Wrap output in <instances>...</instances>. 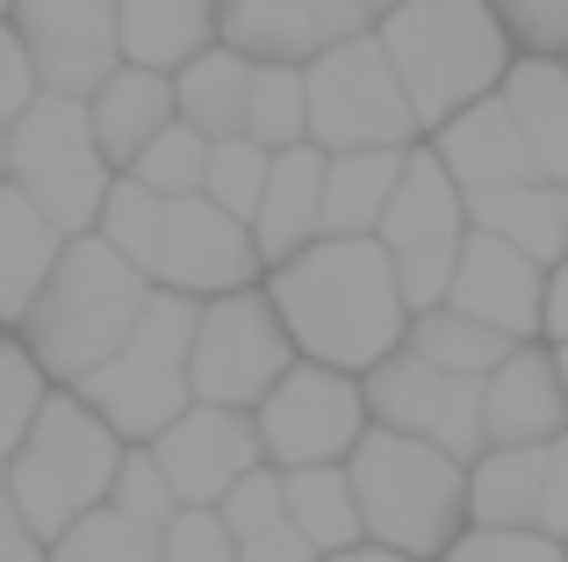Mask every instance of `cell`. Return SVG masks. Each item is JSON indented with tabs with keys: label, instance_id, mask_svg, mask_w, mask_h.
<instances>
[{
	"label": "cell",
	"instance_id": "obj_1",
	"mask_svg": "<svg viewBox=\"0 0 568 562\" xmlns=\"http://www.w3.org/2000/svg\"><path fill=\"white\" fill-rule=\"evenodd\" d=\"M274 295L281 324L295 332V347L310 361H332V368H353L367 375L375 361L410 339V303H403V281H396V245L382 231H324L310 239L303 253L274 260Z\"/></svg>",
	"mask_w": 568,
	"mask_h": 562
},
{
	"label": "cell",
	"instance_id": "obj_2",
	"mask_svg": "<svg viewBox=\"0 0 568 562\" xmlns=\"http://www.w3.org/2000/svg\"><path fill=\"white\" fill-rule=\"evenodd\" d=\"M382 43L425 130L454 123L511 72V22L497 14V0H403L382 14Z\"/></svg>",
	"mask_w": 568,
	"mask_h": 562
},
{
	"label": "cell",
	"instance_id": "obj_3",
	"mask_svg": "<svg viewBox=\"0 0 568 562\" xmlns=\"http://www.w3.org/2000/svg\"><path fill=\"white\" fill-rule=\"evenodd\" d=\"M144 295H152V274H144L123 245H109L101 231H80V239L65 245V260H58L51 289H43L37 310L22 318L29 353L80 390V382L94 375L101 361H115L123 339L138 332Z\"/></svg>",
	"mask_w": 568,
	"mask_h": 562
},
{
	"label": "cell",
	"instance_id": "obj_4",
	"mask_svg": "<svg viewBox=\"0 0 568 562\" xmlns=\"http://www.w3.org/2000/svg\"><path fill=\"white\" fill-rule=\"evenodd\" d=\"M346 469H353V491H361L367 541H382V549L425 562L468 534V462H454L439 440L375 425Z\"/></svg>",
	"mask_w": 568,
	"mask_h": 562
},
{
	"label": "cell",
	"instance_id": "obj_5",
	"mask_svg": "<svg viewBox=\"0 0 568 562\" xmlns=\"http://www.w3.org/2000/svg\"><path fill=\"white\" fill-rule=\"evenodd\" d=\"M115 469H123V433L80 390L43 397L29 440L8 454V498L29 512L43 541H58L72 520H87L94 505L115 498Z\"/></svg>",
	"mask_w": 568,
	"mask_h": 562
},
{
	"label": "cell",
	"instance_id": "obj_6",
	"mask_svg": "<svg viewBox=\"0 0 568 562\" xmlns=\"http://www.w3.org/2000/svg\"><path fill=\"white\" fill-rule=\"evenodd\" d=\"M194 324H202V303H194L187 289H166V281H159V289L144 295L138 332L123 339V353L101 361L94 375L80 382V397L123 440H159L194 404Z\"/></svg>",
	"mask_w": 568,
	"mask_h": 562
},
{
	"label": "cell",
	"instance_id": "obj_7",
	"mask_svg": "<svg viewBox=\"0 0 568 562\" xmlns=\"http://www.w3.org/2000/svg\"><path fill=\"white\" fill-rule=\"evenodd\" d=\"M8 181L37 202L43 217L80 239L101 224V202L115 188V159L94 138V109L80 94H51L43 87L22 116L8 123Z\"/></svg>",
	"mask_w": 568,
	"mask_h": 562
},
{
	"label": "cell",
	"instance_id": "obj_8",
	"mask_svg": "<svg viewBox=\"0 0 568 562\" xmlns=\"http://www.w3.org/2000/svg\"><path fill=\"white\" fill-rule=\"evenodd\" d=\"M417 130L425 123H417V109H410V87H403L382 29L324 43V51L310 58V138H317L324 152L410 144Z\"/></svg>",
	"mask_w": 568,
	"mask_h": 562
},
{
	"label": "cell",
	"instance_id": "obj_9",
	"mask_svg": "<svg viewBox=\"0 0 568 562\" xmlns=\"http://www.w3.org/2000/svg\"><path fill=\"white\" fill-rule=\"evenodd\" d=\"M295 332L281 324L274 295H209L202 324H194V397L202 404H231V411H260L274 397V382L295 368Z\"/></svg>",
	"mask_w": 568,
	"mask_h": 562
},
{
	"label": "cell",
	"instance_id": "obj_10",
	"mask_svg": "<svg viewBox=\"0 0 568 562\" xmlns=\"http://www.w3.org/2000/svg\"><path fill=\"white\" fill-rule=\"evenodd\" d=\"M367 411H375V425L439 440L468 469L489 454V375H454L417 347H396L388 361L367 368Z\"/></svg>",
	"mask_w": 568,
	"mask_h": 562
},
{
	"label": "cell",
	"instance_id": "obj_11",
	"mask_svg": "<svg viewBox=\"0 0 568 562\" xmlns=\"http://www.w3.org/2000/svg\"><path fill=\"white\" fill-rule=\"evenodd\" d=\"M367 382H353V368L303 361L274 382V397L260 404V440L266 462L310 469V462H353V448L367 440Z\"/></svg>",
	"mask_w": 568,
	"mask_h": 562
},
{
	"label": "cell",
	"instance_id": "obj_12",
	"mask_svg": "<svg viewBox=\"0 0 568 562\" xmlns=\"http://www.w3.org/2000/svg\"><path fill=\"white\" fill-rule=\"evenodd\" d=\"M8 22L22 29L29 58H37V80L51 94L94 101L101 80L123 66V14H115V0H14Z\"/></svg>",
	"mask_w": 568,
	"mask_h": 562
},
{
	"label": "cell",
	"instance_id": "obj_13",
	"mask_svg": "<svg viewBox=\"0 0 568 562\" xmlns=\"http://www.w3.org/2000/svg\"><path fill=\"white\" fill-rule=\"evenodd\" d=\"M266 268L260 239L245 217H231L209 188L166 202V245H159V281L187 295H231L252 289V274Z\"/></svg>",
	"mask_w": 568,
	"mask_h": 562
},
{
	"label": "cell",
	"instance_id": "obj_14",
	"mask_svg": "<svg viewBox=\"0 0 568 562\" xmlns=\"http://www.w3.org/2000/svg\"><path fill=\"white\" fill-rule=\"evenodd\" d=\"M152 454L166 462L173 491H181L187 505H223V498L266 462V440H260V419H252V411L202 404V397H194L181 419L152 440Z\"/></svg>",
	"mask_w": 568,
	"mask_h": 562
},
{
	"label": "cell",
	"instance_id": "obj_15",
	"mask_svg": "<svg viewBox=\"0 0 568 562\" xmlns=\"http://www.w3.org/2000/svg\"><path fill=\"white\" fill-rule=\"evenodd\" d=\"M446 303L511 332V339H532V332H547V260H532L526 245L475 224L460 239V268H454V295Z\"/></svg>",
	"mask_w": 568,
	"mask_h": 562
},
{
	"label": "cell",
	"instance_id": "obj_16",
	"mask_svg": "<svg viewBox=\"0 0 568 562\" xmlns=\"http://www.w3.org/2000/svg\"><path fill=\"white\" fill-rule=\"evenodd\" d=\"M439 159L454 167V181L468 195L475 188H504V181H540V152L526 144V123L504 101V87L468 101L454 123H439Z\"/></svg>",
	"mask_w": 568,
	"mask_h": 562
},
{
	"label": "cell",
	"instance_id": "obj_17",
	"mask_svg": "<svg viewBox=\"0 0 568 562\" xmlns=\"http://www.w3.org/2000/svg\"><path fill=\"white\" fill-rule=\"evenodd\" d=\"M568 425V382H561V353L526 347L489 375V448H547Z\"/></svg>",
	"mask_w": 568,
	"mask_h": 562
},
{
	"label": "cell",
	"instance_id": "obj_18",
	"mask_svg": "<svg viewBox=\"0 0 568 562\" xmlns=\"http://www.w3.org/2000/svg\"><path fill=\"white\" fill-rule=\"evenodd\" d=\"M324 173H332V152L317 138L274 152V173H266V202L252 217V239H260L266 260L303 253L310 239H324Z\"/></svg>",
	"mask_w": 568,
	"mask_h": 562
},
{
	"label": "cell",
	"instance_id": "obj_19",
	"mask_svg": "<svg viewBox=\"0 0 568 562\" xmlns=\"http://www.w3.org/2000/svg\"><path fill=\"white\" fill-rule=\"evenodd\" d=\"M65 245H72V231L58 217H43L14 181L0 188V318H29L37 310Z\"/></svg>",
	"mask_w": 568,
	"mask_h": 562
},
{
	"label": "cell",
	"instance_id": "obj_20",
	"mask_svg": "<svg viewBox=\"0 0 568 562\" xmlns=\"http://www.w3.org/2000/svg\"><path fill=\"white\" fill-rule=\"evenodd\" d=\"M94 109V138H101V152L115 159V167H138V152L159 138V130L181 116V101H173V72H159V66H115L109 80H101V94L87 101Z\"/></svg>",
	"mask_w": 568,
	"mask_h": 562
},
{
	"label": "cell",
	"instance_id": "obj_21",
	"mask_svg": "<svg viewBox=\"0 0 568 562\" xmlns=\"http://www.w3.org/2000/svg\"><path fill=\"white\" fill-rule=\"evenodd\" d=\"M468 224L526 245L532 260H568V181H504L468 195Z\"/></svg>",
	"mask_w": 568,
	"mask_h": 562
},
{
	"label": "cell",
	"instance_id": "obj_22",
	"mask_svg": "<svg viewBox=\"0 0 568 562\" xmlns=\"http://www.w3.org/2000/svg\"><path fill=\"white\" fill-rule=\"evenodd\" d=\"M468 224V188L454 181L439 152H410L403 159V181L388 195V217H382V239L396 245H432V239H460Z\"/></svg>",
	"mask_w": 568,
	"mask_h": 562
},
{
	"label": "cell",
	"instance_id": "obj_23",
	"mask_svg": "<svg viewBox=\"0 0 568 562\" xmlns=\"http://www.w3.org/2000/svg\"><path fill=\"white\" fill-rule=\"evenodd\" d=\"M123 14V58L130 66L181 72L209 37H223V0H115Z\"/></svg>",
	"mask_w": 568,
	"mask_h": 562
},
{
	"label": "cell",
	"instance_id": "obj_24",
	"mask_svg": "<svg viewBox=\"0 0 568 562\" xmlns=\"http://www.w3.org/2000/svg\"><path fill=\"white\" fill-rule=\"evenodd\" d=\"M223 520H231V534H237V562H324V549L288 512V476H274V469H252V476L223 498Z\"/></svg>",
	"mask_w": 568,
	"mask_h": 562
},
{
	"label": "cell",
	"instance_id": "obj_25",
	"mask_svg": "<svg viewBox=\"0 0 568 562\" xmlns=\"http://www.w3.org/2000/svg\"><path fill=\"white\" fill-rule=\"evenodd\" d=\"M252 66H260V58H245L237 43H209V51H194L187 66L173 72V101H181V116L202 138H237V130H245Z\"/></svg>",
	"mask_w": 568,
	"mask_h": 562
},
{
	"label": "cell",
	"instance_id": "obj_26",
	"mask_svg": "<svg viewBox=\"0 0 568 562\" xmlns=\"http://www.w3.org/2000/svg\"><path fill=\"white\" fill-rule=\"evenodd\" d=\"M403 159L410 144H367V152H332V173H324V231L353 239V231H382L388 195L403 181Z\"/></svg>",
	"mask_w": 568,
	"mask_h": 562
},
{
	"label": "cell",
	"instance_id": "obj_27",
	"mask_svg": "<svg viewBox=\"0 0 568 562\" xmlns=\"http://www.w3.org/2000/svg\"><path fill=\"white\" fill-rule=\"evenodd\" d=\"M504 101L526 123V144L540 152V173L568 181V66L555 51H532L526 66L504 72Z\"/></svg>",
	"mask_w": 568,
	"mask_h": 562
},
{
	"label": "cell",
	"instance_id": "obj_28",
	"mask_svg": "<svg viewBox=\"0 0 568 562\" xmlns=\"http://www.w3.org/2000/svg\"><path fill=\"white\" fill-rule=\"evenodd\" d=\"M547 498V448H489L468 469V520L475 526H540Z\"/></svg>",
	"mask_w": 568,
	"mask_h": 562
},
{
	"label": "cell",
	"instance_id": "obj_29",
	"mask_svg": "<svg viewBox=\"0 0 568 562\" xmlns=\"http://www.w3.org/2000/svg\"><path fill=\"white\" fill-rule=\"evenodd\" d=\"M223 43H237L245 58H310L324 51V22H317V0H223Z\"/></svg>",
	"mask_w": 568,
	"mask_h": 562
},
{
	"label": "cell",
	"instance_id": "obj_30",
	"mask_svg": "<svg viewBox=\"0 0 568 562\" xmlns=\"http://www.w3.org/2000/svg\"><path fill=\"white\" fill-rule=\"evenodd\" d=\"M288 512L324 555L332 549H361L367 541V520H361V491H353V469L338 462H310V469H288Z\"/></svg>",
	"mask_w": 568,
	"mask_h": 562
},
{
	"label": "cell",
	"instance_id": "obj_31",
	"mask_svg": "<svg viewBox=\"0 0 568 562\" xmlns=\"http://www.w3.org/2000/svg\"><path fill=\"white\" fill-rule=\"evenodd\" d=\"M403 347H417L425 361L454 368V375H497L526 339H511V332H497V324L468 318V310L439 303V310H417V318H410V339H403Z\"/></svg>",
	"mask_w": 568,
	"mask_h": 562
},
{
	"label": "cell",
	"instance_id": "obj_32",
	"mask_svg": "<svg viewBox=\"0 0 568 562\" xmlns=\"http://www.w3.org/2000/svg\"><path fill=\"white\" fill-rule=\"evenodd\" d=\"M51 562H166V526L138 520L109 498L51 541Z\"/></svg>",
	"mask_w": 568,
	"mask_h": 562
},
{
	"label": "cell",
	"instance_id": "obj_33",
	"mask_svg": "<svg viewBox=\"0 0 568 562\" xmlns=\"http://www.w3.org/2000/svg\"><path fill=\"white\" fill-rule=\"evenodd\" d=\"M245 130L260 144H274V152L303 144L310 138V66H295V58H266V66H252Z\"/></svg>",
	"mask_w": 568,
	"mask_h": 562
},
{
	"label": "cell",
	"instance_id": "obj_34",
	"mask_svg": "<svg viewBox=\"0 0 568 562\" xmlns=\"http://www.w3.org/2000/svg\"><path fill=\"white\" fill-rule=\"evenodd\" d=\"M166 202H173V195L144 188L138 173H123V181L109 188V202H101V239L123 245V253L138 260L152 281H159V245H166Z\"/></svg>",
	"mask_w": 568,
	"mask_h": 562
},
{
	"label": "cell",
	"instance_id": "obj_35",
	"mask_svg": "<svg viewBox=\"0 0 568 562\" xmlns=\"http://www.w3.org/2000/svg\"><path fill=\"white\" fill-rule=\"evenodd\" d=\"M266 173H274V144H260L252 130H237V138H216L209 144V195L223 202L231 217H260V202H266Z\"/></svg>",
	"mask_w": 568,
	"mask_h": 562
},
{
	"label": "cell",
	"instance_id": "obj_36",
	"mask_svg": "<svg viewBox=\"0 0 568 562\" xmlns=\"http://www.w3.org/2000/svg\"><path fill=\"white\" fill-rule=\"evenodd\" d=\"M209 144H216V138H202L187 116H173V123L138 152L130 173H138L144 188H159V195H194V188L209 181Z\"/></svg>",
	"mask_w": 568,
	"mask_h": 562
},
{
	"label": "cell",
	"instance_id": "obj_37",
	"mask_svg": "<svg viewBox=\"0 0 568 562\" xmlns=\"http://www.w3.org/2000/svg\"><path fill=\"white\" fill-rule=\"evenodd\" d=\"M43 375H51V368H43L29 347H8V339H0V462H8V454L29 440V425H37L43 397H51Z\"/></svg>",
	"mask_w": 568,
	"mask_h": 562
},
{
	"label": "cell",
	"instance_id": "obj_38",
	"mask_svg": "<svg viewBox=\"0 0 568 562\" xmlns=\"http://www.w3.org/2000/svg\"><path fill=\"white\" fill-rule=\"evenodd\" d=\"M115 505L138 512V520H152V526H173L187 498L173 491L166 462H159L152 448H130V454H123V469H115Z\"/></svg>",
	"mask_w": 568,
	"mask_h": 562
},
{
	"label": "cell",
	"instance_id": "obj_39",
	"mask_svg": "<svg viewBox=\"0 0 568 562\" xmlns=\"http://www.w3.org/2000/svg\"><path fill=\"white\" fill-rule=\"evenodd\" d=\"M439 562H568V541L547 526H468Z\"/></svg>",
	"mask_w": 568,
	"mask_h": 562
},
{
	"label": "cell",
	"instance_id": "obj_40",
	"mask_svg": "<svg viewBox=\"0 0 568 562\" xmlns=\"http://www.w3.org/2000/svg\"><path fill=\"white\" fill-rule=\"evenodd\" d=\"M454 268H460V239H432V245H403L396 253V281H403V303L417 310H439L454 295Z\"/></svg>",
	"mask_w": 568,
	"mask_h": 562
},
{
	"label": "cell",
	"instance_id": "obj_41",
	"mask_svg": "<svg viewBox=\"0 0 568 562\" xmlns=\"http://www.w3.org/2000/svg\"><path fill=\"white\" fill-rule=\"evenodd\" d=\"M166 562H237V534L223 505H181V520L166 526Z\"/></svg>",
	"mask_w": 568,
	"mask_h": 562
},
{
	"label": "cell",
	"instance_id": "obj_42",
	"mask_svg": "<svg viewBox=\"0 0 568 562\" xmlns=\"http://www.w3.org/2000/svg\"><path fill=\"white\" fill-rule=\"evenodd\" d=\"M526 51H568V0H497Z\"/></svg>",
	"mask_w": 568,
	"mask_h": 562
},
{
	"label": "cell",
	"instance_id": "obj_43",
	"mask_svg": "<svg viewBox=\"0 0 568 562\" xmlns=\"http://www.w3.org/2000/svg\"><path fill=\"white\" fill-rule=\"evenodd\" d=\"M37 94H43V80H37V58H29L22 29L0 22V123H14Z\"/></svg>",
	"mask_w": 568,
	"mask_h": 562
},
{
	"label": "cell",
	"instance_id": "obj_44",
	"mask_svg": "<svg viewBox=\"0 0 568 562\" xmlns=\"http://www.w3.org/2000/svg\"><path fill=\"white\" fill-rule=\"evenodd\" d=\"M0 562H51V541L29 526V512L0 491Z\"/></svg>",
	"mask_w": 568,
	"mask_h": 562
},
{
	"label": "cell",
	"instance_id": "obj_45",
	"mask_svg": "<svg viewBox=\"0 0 568 562\" xmlns=\"http://www.w3.org/2000/svg\"><path fill=\"white\" fill-rule=\"evenodd\" d=\"M540 526L555 541H568V433L547 440V498H540Z\"/></svg>",
	"mask_w": 568,
	"mask_h": 562
},
{
	"label": "cell",
	"instance_id": "obj_46",
	"mask_svg": "<svg viewBox=\"0 0 568 562\" xmlns=\"http://www.w3.org/2000/svg\"><path fill=\"white\" fill-rule=\"evenodd\" d=\"M547 332H555L561 347H568V260H561L555 274H547Z\"/></svg>",
	"mask_w": 568,
	"mask_h": 562
},
{
	"label": "cell",
	"instance_id": "obj_47",
	"mask_svg": "<svg viewBox=\"0 0 568 562\" xmlns=\"http://www.w3.org/2000/svg\"><path fill=\"white\" fill-rule=\"evenodd\" d=\"M324 562H417V555H403V549H382V541H375V549H332Z\"/></svg>",
	"mask_w": 568,
	"mask_h": 562
},
{
	"label": "cell",
	"instance_id": "obj_48",
	"mask_svg": "<svg viewBox=\"0 0 568 562\" xmlns=\"http://www.w3.org/2000/svg\"><path fill=\"white\" fill-rule=\"evenodd\" d=\"M388 8H403V0H367V14H375V22H382V14H388Z\"/></svg>",
	"mask_w": 568,
	"mask_h": 562
},
{
	"label": "cell",
	"instance_id": "obj_49",
	"mask_svg": "<svg viewBox=\"0 0 568 562\" xmlns=\"http://www.w3.org/2000/svg\"><path fill=\"white\" fill-rule=\"evenodd\" d=\"M0 173H8V123H0Z\"/></svg>",
	"mask_w": 568,
	"mask_h": 562
},
{
	"label": "cell",
	"instance_id": "obj_50",
	"mask_svg": "<svg viewBox=\"0 0 568 562\" xmlns=\"http://www.w3.org/2000/svg\"><path fill=\"white\" fill-rule=\"evenodd\" d=\"M561 382H568V347H561Z\"/></svg>",
	"mask_w": 568,
	"mask_h": 562
},
{
	"label": "cell",
	"instance_id": "obj_51",
	"mask_svg": "<svg viewBox=\"0 0 568 562\" xmlns=\"http://www.w3.org/2000/svg\"><path fill=\"white\" fill-rule=\"evenodd\" d=\"M0 491H8V462H0Z\"/></svg>",
	"mask_w": 568,
	"mask_h": 562
},
{
	"label": "cell",
	"instance_id": "obj_52",
	"mask_svg": "<svg viewBox=\"0 0 568 562\" xmlns=\"http://www.w3.org/2000/svg\"><path fill=\"white\" fill-rule=\"evenodd\" d=\"M0 14H14V0H0Z\"/></svg>",
	"mask_w": 568,
	"mask_h": 562
}]
</instances>
